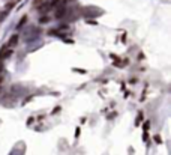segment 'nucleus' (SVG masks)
I'll return each mask as SVG.
<instances>
[{
    "instance_id": "nucleus-1",
    "label": "nucleus",
    "mask_w": 171,
    "mask_h": 155,
    "mask_svg": "<svg viewBox=\"0 0 171 155\" xmlns=\"http://www.w3.org/2000/svg\"><path fill=\"white\" fill-rule=\"evenodd\" d=\"M17 41H18V36H17V35H15V36H12V38H11V41H9V45L17 44Z\"/></svg>"
}]
</instances>
